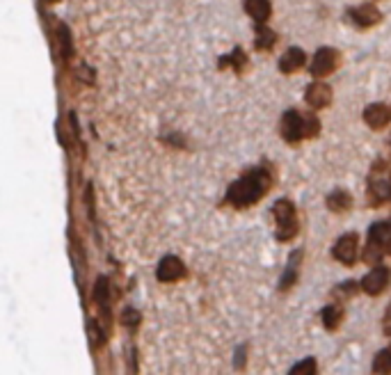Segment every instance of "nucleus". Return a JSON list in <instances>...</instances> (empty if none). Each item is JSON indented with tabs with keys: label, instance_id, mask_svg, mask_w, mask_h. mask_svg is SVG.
Masks as SVG:
<instances>
[{
	"label": "nucleus",
	"instance_id": "1",
	"mask_svg": "<svg viewBox=\"0 0 391 375\" xmlns=\"http://www.w3.org/2000/svg\"><path fill=\"white\" fill-rule=\"evenodd\" d=\"M272 186V179L265 169H252L250 174H245L243 179L236 181L226 193V202L233 204L236 208H245L263 199L268 190Z\"/></svg>",
	"mask_w": 391,
	"mask_h": 375
},
{
	"label": "nucleus",
	"instance_id": "2",
	"mask_svg": "<svg viewBox=\"0 0 391 375\" xmlns=\"http://www.w3.org/2000/svg\"><path fill=\"white\" fill-rule=\"evenodd\" d=\"M272 215L277 220V241H291L298 234V215H295V206L288 199L274 202Z\"/></svg>",
	"mask_w": 391,
	"mask_h": 375
},
{
	"label": "nucleus",
	"instance_id": "3",
	"mask_svg": "<svg viewBox=\"0 0 391 375\" xmlns=\"http://www.w3.org/2000/svg\"><path fill=\"white\" fill-rule=\"evenodd\" d=\"M368 193L373 204H382L391 199V165L384 162V169L380 165L373 167L370 172V183H368Z\"/></svg>",
	"mask_w": 391,
	"mask_h": 375
},
{
	"label": "nucleus",
	"instance_id": "4",
	"mask_svg": "<svg viewBox=\"0 0 391 375\" xmlns=\"http://www.w3.org/2000/svg\"><path fill=\"white\" fill-rule=\"evenodd\" d=\"M391 229L389 222H375L370 227V234H368V243H366V250H364V261L366 263H377L382 256V245H384V238H387Z\"/></svg>",
	"mask_w": 391,
	"mask_h": 375
},
{
	"label": "nucleus",
	"instance_id": "5",
	"mask_svg": "<svg viewBox=\"0 0 391 375\" xmlns=\"http://www.w3.org/2000/svg\"><path fill=\"white\" fill-rule=\"evenodd\" d=\"M281 138L286 142H300L302 138H307V126H305V114H300L298 110H288L281 117Z\"/></svg>",
	"mask_w": 391,
	"mask_h": 375
},
{
	"label": "nucleus",
	"instance_id": "6",
	"mask_svg": "<svg viewBox=\"0 0 391 375\" xmlns=\"http://www.w3.org/2000/svg\"><path fill=\"white\" fill-rule=\"evenodd\" d=\"M336 66H339V53L334 49H320L311 60V76L325 78L336 69Z\"/></svg>",
	"mask_w": 391,
	"mask_h": 375
},
{
	"label": "nucleus",
	"instance_id": "7",
	"mask_svg": "<svg viewBox=\"0 0 391 375\" xmlns=\"http://www.w3.org/2000/svg\"><path fill=\"white\" fill-rule=\"evenodd\" d=\"M389 279H391V270L384 268V265H377V268H373L362 279V289L366 291L368 295H380L389 286Z\"/></svg>",
	"mask_w": 391,
	"mask_h": 375
},
{
	"label": "nucleus",
	"instance_id": "8",
	"mask_svg": "<svg viewBox=\"0 0 391 375\" xmlns=\"http://www.w3.org/2000/svg\"><path fill=\"white\" fill-rule=\"evenodd\" d=\"M332 256L336 261H341L343 265H353L357 258V234L341 236L332 247Z\"/></svg>",
	"mask_w": 391,
	"mask_h": 375
},
{
	"label": "nucleus",
	"instance_id": "9",
	"mask_svg": "<svg viewBox=\"0 0 391 375\" xmlns=\"http://www.w3.org/2000/svg\"><path fill=\"white\" fill-rule=\"evenodd\" d=\"M183 275H185V265L181 263V258L176 256L161 258V263H158L156 268L158 282H176V279H181Z\"/></svg>",
	"mask_w": 391,
	"mask_h": 375
},
{
	"label": "nucleus",
	"instance_id": "10",
	"mask_svg": "<svg viewBox=\"0 0 391 375\" xmlns=\"http://www.w3.org/2000/svg\"><path fill=\"white\" fill-rule=\"evenodd\" d=\"M346 16H348L355 25H359V28H370V25L380 23V19H382L380 10H377L375 5H359V8L348 10Z\"/></svg>",
	"mask_w": 391,
	"mask_h": 375
},
{
	"label": "nucleus",
	"instance_id": "11",
	"mask_svg": "<svg viewBox=\"0 0 391 375\" xmlns=\"http://www.w3.org/2000/svg\"><path fill=\"white\" fill-rule=\"evenodd\" d=\"M307 104L316 108V110H320V108H327L332 104V87L327 83H322V80H316L313 85L307 87V94H305Z\"/></svg>",
	"mask_w": 391,
	"mask_h": 375
},
{
	"label": "nucleus",
	"instance_id": "12",
	"mask_svg": "<svg viewBox=\"0 0 391 375\" xmlns=\"http://www.w3.org/2000/svg\"><path fill=\"white\" fill-rule=\"evenodd\" d=\"M364 121L375 128V131H380L391 121V108L384 106V104H370L366 110H364Z\"/></svg>",
	"mask_w": 391,
	"mask_h": 375
},
{
	"label": "nucleus",
	"instance_id": "13",
	"mask_svg": "<svg viewBox=\"0 0 391 375\" xmlns=\"http://www.w3.org/2000/svg\"><path fill=\"white\" fill-rule=\"evenodd\" d=\"M305 62H307L305 51H302V49H288L284 56L279 58V69L284 73H293V71L302 69Z\"/></svg>",
	"mask_w": 391,
	"mask_h": 375
},
{
	"label": "nucleus",
	"instance_id": "14",
	"mask_svg": "<svg viewBox=\"0 0 391 375\" xmlns=\"http://www.w3.org/2000/svg\"><path fill=\"white\" fill-rule=\"evenodd\" d=\"M245 12L250 14L257 23H265L270 19V0H245Z\"/></svg>",
	"mask_w": 391,
	"mask_h": 375
},
{
	"label": "nucleus",
	"instance_id": "15",
	"mask_svg": "<svg viewBox=\"0 0 391 375\" xmlns=\"http://www.w3.org/2000/svg\"><path fill=\"white\" fill-rule=\"evenodd\" d=\"M353 206V197H350L346 190H334L327 197V208L334 210V213H343V210H350Z\"/></svg>",
	"mask_w": 391,
	"mask_h": 375
},
{
	"label": "nucleus",
	"instance_id": "16",
	"mask_svg": "<svg viewBox=\"0 0 391 375\" xmlns=\"http://www.w3.org/2000/svg\"><path fill=\"white\" fill-rule=\"evenodd\" d=\"M320 316H322V325H325L327 330H336V327L341 325V318H343V306L332 302V304H327L325 309H322Z\"/></svg>",
	"mask_w": 391,
	"mask_h": 375
},
{
	"label": "nucleus",
	"instance_id": "17",
	"mask_svg": "<svg viewBox=\"0 0 391 375\" xmlns=\"http://www.w3.org/2000/svg\"><path fill=\"white\" fill-rule=\"evenodd\" d=\"M94 300H96V304L101 306L103 316H108L110 286H108V279H106V277H99V279H96V286H94Z\"/></svg>",
	"mask_w": 391,
	"mask_h": 375
},
{
	"label": "nucleus",
	"instance_id": "18",
	"mask_svg": "<svg viewBox=\"0 0 391 375\" xmlns=\"http://www.w3.org/2000/svg\"><path fill=\"white\" fill-rule=\"evenodd\" d=\"M300 258H302V252L298 250L295 254L288 258V265H286V272H284V277H281V289H288L293 282H295V277H298V265H300Z\"/></svg>",
	"mask_w": 391,
	"mask_h": 375
},
{
	"label": "nucleus",
	"instance_id": "19",
	"mask_svg": "<svg viewBox=\"0 0 391 375\" xmlns=\"http://www.w3.org/2000/svg\"><path fill=\"white\" fill-rule=\"evenodd\" d=\"M274 32L272 30H268L263 23H259L257 25V49H261V51H268L270 49V46L274 44Z\"/></svg>",
	"mask_w": 391,
	"mask_h": 375
},
{
	"label": "nucleus",
	"instance_id": "20",
	"mask_svg": "<svg viewBox=\"0 0 391 375\" xmlns=\"http://www.w3.org/2000/svg\"><path fill=\"white\" fill-rule=\"evenodd\" d=\"M373 373H391V348L380 350L373 359Z\"/></svg>",
	"mask_w": 391,
	"mask_h": 375
},
{
	"label": "nucleus",
	"instance_id": "21",
	"mask_svg": "<svg viewBox=\"0 0 391 375\" xmlns=\"http://www.w3.org/2000/svg\"><path fill=\"white\" fill-rule=\"evenodd\" d=\"M60 49H62V56L67 60L71 58V35H69V28L62 25L60 28Z\"/></svg>",
	"mask_w": 391,
	"mask_h": 375
},
{
	"label": "nucleus",
	"instance_id": "22",
	"mask_svg": "<svg viewBox=\"0 0 391 375\" xmlns=\"http://www.w3.org/2000/svg\"><path fill=\"white\" fill-rule=\"evenodd\" d=\"M316 371V359H305V361H300V364H295L291 368V373L293 375H302V373H313Z\"/></svg>",
	"mask_w": 391,
	"mask_h": 375
},
{
	"label": "nucleus",
	"instance_id": "23",
	"mask_svg": "<svg viewBox=\"0 0 391 375\" xmlns=\"http://www.w3.org/2000/svg\"><path fill=\"white\" fill-rule=\"evenodd\" d=\"M121 323L126 327H135L137 323H140V313H137L135 309H123L121 313Z\"/></svg>",
	"mask_w": 391,
	"mask_h": 375
},
{
	"label": "nucleus",
	"instance_id": "24",
	"mask_svg": "<svg viewBox=\"0 0 391 375\" xmlns=\"http://www.w3.org/2000/svg\"><path fill=\"white\" fill-rule=\"evenodd\" d=\"M243 354H245V348H240V350L236 352V366H240V368H243Z\"/></svg>",
	"mask_w": 391,
	"mask_h": 375
},
{
	"label": "nucleus",
	"instance_id": "25",
	"mask_svg": "<svg viewBox=\"0 0 391 375\" xmlns=\"http://www.w3.org/2000/svg\"><path fill=\"white\" fill-rule=\"evenodd\" d=\"M387 252H389V254H391V238H389V241H387Z\"/></svg>",
	"mask_w": 391,
	"mask_h": 375
}]
</instances>
